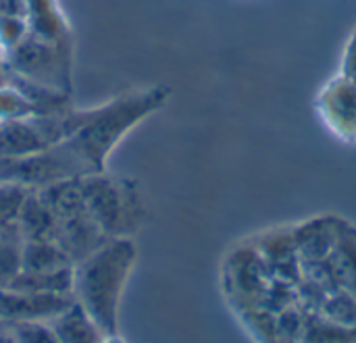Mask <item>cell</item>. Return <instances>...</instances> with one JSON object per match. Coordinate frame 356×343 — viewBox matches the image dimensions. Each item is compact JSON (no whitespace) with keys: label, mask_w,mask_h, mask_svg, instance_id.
I'll use <instances>...</instances> for the list:
<instances>
[{"label":"cell","mask_w":356,"mask_h":343,"mask_svg":"<svg viewBox=\"0 0 356 343\" xmlns=\"http://www.w3.org/2000/svg\"><path fill=\"white\" fill-rule=\"evenodd\" d=\"M4 67L17 77L71 94L69 50L46 42L31 31L23 42L8 50Z\"/></svg>","instance_id":"5"},{"label":"cell","mask_w":356,"mask_h":343,"mask_svg":"<svg viewBox=\"0 0 356 343\" xmlns=\"http://www.w3.org/2000/svg\"><path fill=\"white\" fill-rule=\"evenodd\" d=\"M338 75H342V77H346L348 81L356 83V29L348 35V40H346V44H344Z\"/></svg>","instance_id":"18"},{"label":"cell","mask_w":356,"mask_h":343,"mask_svg":"<svg viewBox=\"0 0 356 343\" xmlns=\"http://www.w3.org/2000/svg\"><path fill=\"white\" fill-rule=\"evenodd\" d=\"M4 62H6V52H4V48L0 46V65L4 67Z\"/></svg>","instance_id":"21"},{"label":"cell","mask_w":356,"mask_h":343,"mask_svg":"<svg viewBox=\"0 0 356 343\" xmlns=\"http://www.w3.org/2000/svg\"><path fill=\"white\" fill-rule=\"evenodd\" d=\"M6 81H8V71H6V67L0 65V87H2Z\"/></svg>","instance_id":"20"},{"label":"cell","mask_w":356,"mask_h":343,"mask_svg":"<svg viewBox=\"0 0 356 343\" xmlns=\"http://www.w3.org/2000/svg\"><path fill=\"white\" fill-rule=\"evenodd\" d=\"M323 123L342 140H356V83L334 75L317 96Z\"/></svg>","instance_id":"6"},{"label":"cell","mask_w":356,"mask_h":343,"mask_svg":"<svg viewBox=\"0 0 356 343\" xmlns=\"http://www.w3.org/2000/svg\"><path fill=\"white\" fill-rule=\"evenodd\" d=\"M81 194L88 212L106 237H131L142 225L146 210L138 181L94 173L81 177Z\"/></svg>","instance_id":"3"},{"label":"cell","mask_w":356,"mask_h":343,"mask_svg":"<svg viewBox=\"0 0 356 343\" xmlns=\"http://www.w3.org/2000/svg\"><path fill=\"white\" fill-rule=\"evenodd\" d=\"M17 225L25 242H56L58 237V219L38 192L27 196Z\"/></svg>","instance_id":"9"},{"label":"cell","mask_w":356,"mask_h":343,"mask_svg":"<svg viewBox=\"0 0 356 343\" xmlns=\"http://www.w3.org/2000/svg\"><path fill=\"white\" fill-rule=\"evenodd\" d=\"M50 148L33 117L19 121H0V160L23 158Z\"/></svg>","instance_id":"8"},{"label":"cell","mask_w":356,"mask_h":343,"mask_svg":"<svg viewBox=\"0 0 356 343\" xmlns=\"http://www.w3.org/2000/svg\"><path fill=\"white\" fill-rule=\"evenodd\" d=\"M4 290V287H2ZM6 290L29 292V294H56V296H73V267L52 273H27L19 271Z\"/></svg>","instance_id":"13"},{"label":"cell","mask_w":356,"mask_h":343,"mask_svg":"<svg viewBox=\"0 0 356 343\" xmlns=\"http://www.w3.org/2000/svg\"><path fill=\"white\" fill-rule=\"evenodd\" d=\"M88 175H94L92 169L69 140L23 158L0 160V183H15L29 192Z\"/></svg>","instance_id":"4"},{"label":"cell","mask_w":356,"mask_h":343,"mask_svg":"<svg viewBox=\"0 0 356 343\" xmlns=\"http://www.w3.org/2000/svg\"><path fill=\"white\" fill-rule=\"evenodd\" d=\"M0 327H2V321H0Z\"/></svg>","instance_id":"22"},{"label":"cell","mask_w":356,"mask_h":343,"mask_svg":"<svg viewBox=\"0 0 356 343\" xmlns=\"http://www.w3.org/2000/svg\"><path fill=\"white\" fill-rule=\"evenodd\" d=\"M75 267L65 248L56 242H25L21 254V271L52 273Z\"/></svg>","instance_id":"12"},{"label":"cell","mask_w":356,"mask_h":343,"mask_svg":"<svg viewBox=\"0 0 356 343\" xmlns=\"http://www.w3.org/2000/svg\"><path fill=\"white\" fill-rule=\"evenodd\" d=\"M31 192L15 185V183H0V229L17 225L23 204Z\"/></svg>","instance_id":"16"},{"label":"cell","mask_w":356,"mask_h":343,"mask_svg":"<svg viewBox=\"0 0 356 343\" xmlns=\"http://www.w3.org/2000/svg\"><path fill=\"white\" fill-rule=\"evenodd\" d=\"M50 327L58 343H98L104 337L94 319L75 300L69 308L50 321Z\"/></svg>","instance_id":"11"},{"label":"cell","mask_w":356,"mask_h":343,"mask_svg":"<svg viewBox=\"0 0 356 343\" xmlns=\"http://www.w3.org/2000/svg\"><path fill=\"white\" fill-rule=\"evenodd\" d=\"M171 90L156 83L119 94L98 106L86 108L81 129L69 140L83 156L92 173H104L117 146L148 117L169 102Z\"/></svg>","instance_id":"2"},{"label":"cell","mask_w":356,"mask_h":343,"mask_svg":"<svg viewBox=\"0 0 356 343\" xmlns=\"http://www.w3.org/2000/svg\"><path fill=\"white\" fill-rule=\"evenodd\" d=\"M136 260L131 237H108L73 267V298L104 335H119V308Z\"/></svg>","instance_id":"1"},{"label":"cell","mask_w":356,"mask_h":343,"mask_svg":"<svg viewBox=\"0 0 356 343\" xmlns=\"http://www.w3.org/2000/svg\"><path fill=\"white\" fill-rule=\"evenodd\" d=\"M17 343H58L50 323L44 321H25L6 325Z\"/></svg>","instance_id":"17"},{"label":"cell","mask_w":356,"mask_h":343,"mask_svg":"<svg viewBox=\"0 0 356 343\" xmlns=\"http://www.w3.org/2000/svg\"><path fill=\"white\" fill-rule=\"evenodd\" d=\"M23 244L25 240L19 225L0 229V290L6 287L13 281V277L21 271Z\"/></svg>","instance_id":"14"},{"label":"cell","mask_w":356,"mask_h":343,"mask_svg":"<svg viewBox=\"0 0 356 343\" xmlns=\"http://www.w3.org/2000/svg\"><path fill=\"white\" fill-rule=\"evenodd\" d=\"M0 343H17V340L13 337V333L8 331V327H0Z\"/></svg>","instance_id":"19"},{"label":"cell","mask_w":356,"mask_h":343,"mask_svg":"<svg viewBox=\"0 0 356 343\" xmlns=\"http://www.w3.org/2000/svg\"><path fill=\"white\" fill-rule=\"evenodd\" d=\"M33 117V106L27 96L10 81L0 87V121H19Z\"/></svg>","instance_id":"15"},{"label":"cell","mask_w":356,"mask_h":343,"mask_svg":"<svg viewBox=\"0 0 356 343\" xmlns=\"http://www.w3.org/2000/svg\"><path fill=\"white\" fill-rule=\"evenodd\" d=\"M73 296L56 294H29L15 290H0V321L2 325L25 323V321H44L50 323L65 308L73 304Z\"/></svg>","instance_id":"7"},{"label":"cell","mask_w":356,"mask_h":343,"mask_svg":"<svg viewBox=\"0 0 356 343\" xmlns=\"http://www.w3.org/2000/svg\"><path fill=\"white\" fill-rule=\"evenodd\" d=\"M25 19L33 35L69 50V29L54 0H25Z\"/></svg>","instance_id":"10"}]
</instances>
